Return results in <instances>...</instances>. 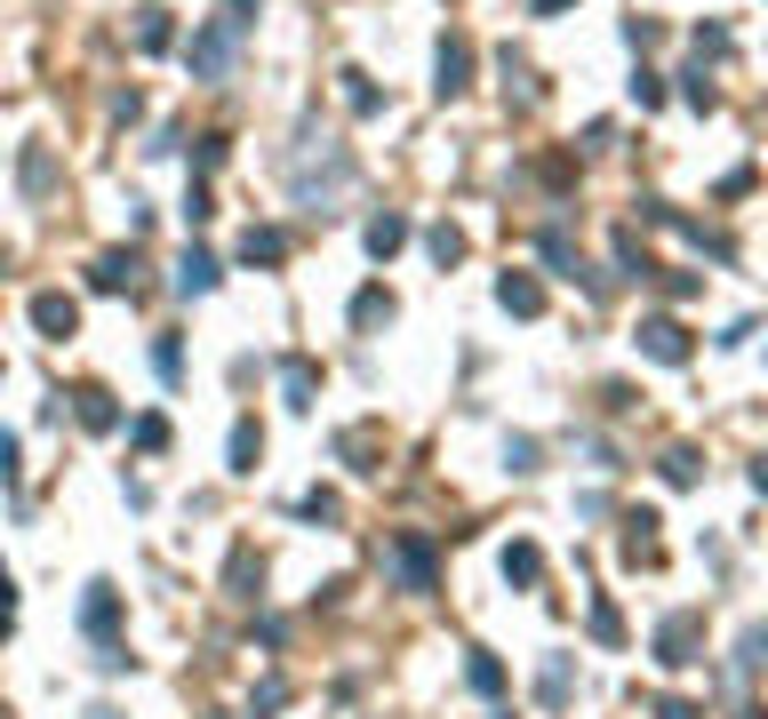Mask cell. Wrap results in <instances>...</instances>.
Returning a JSON list of instances; mask_svg holds the SVG:
<instances>
[{
  "label": "cell",
  "instance_id": "cell-1",
  "mask_svg": "<svg viewBox=\"0 0 768 719\" xmlns=\"http://www.w3.org/2000/svg\"><path fill=\"white\" fill-rule=\"evenodd\" d=\"M241 32H249V24H232V17H209V24H200L192 41H185L192 81H224V73H232V56H241Z\"/></svg>",
  "mask_w": 768,
  "mask_h": 719
},
{
  "label": "cell",
  "instance_id": "cell-2",
  "mask_svg": "<svg viewBox=\"0 0 768 719\" xmlns=\"http://www.w3.org/2000/svg\"><path fill=\"white\" fill-rule=\"evenodd\" d=\"M432 88H441V96H464V88H473V41H464V32H441V56H432Z\"/></svg>",
  "mask_w": 768,
  "mask_h": 719
},
{
  "label": "cell",
  "instance_id": "cell-3",
  "mask_svg": "<svg viewBox=\"0 0 768 719\" xmlns=\"http://www.w3.org/2000/svg\"><path fill=\"white\" fill-rule=\"evenodd\" d=\"M696 639H705V624H696V615H664V624H656V664H664V672L696 664Z\"/></svg>",
  "mask_w": 768,
  "mask_h": 719
},
{
  "label": "cell",
  "instance_id": "cell-4",
  "mask_svg": "<svg viewBox=\"0 0 768 719\" xmlns=\"http://www.w3.org/2000/svg\"><path fill=\"white\" fill-rule=\"evenodd\" d=\"M32 328H41L49 345H64V336L81 328V304L64 296V288H41V296H32Z\"/></svg>",
  "mask_w": 768,
  "mask_h": 719
},
{
  "label": "cell",
  "instance_id": "cell-5",
  "mask_svg": "<svg viewBox=\"0 0 768 719\" xmlns=\"http://www.w3.org/2000/svg\"><path fill=\"white\" fill-rule=\"evenodd\" d=\"M632 345H641L649 360H664V368H681V360H688V328L656 313V320H641V336H632Z\"/></svg>",
  "mask_w": 768,
  "mask_h": 719
},
{
  "label": "cell",
  "instance_id": "cell-6",
  "mask_svg": "<svg viewBox=\"0 0 768 719\" xmlns=\"http://www.w3.org/2000/svg\"><path fill=\"white\" fill-rule=\"evenodd\" d=\"M113 624H120V592H113V584H88V600H81V632L113 647Z\"/></svg>",
  "mask_w": 768,
  "mask_h": 719
},
{
  "label": "cell",
  "instance_id": "cell-7",
  "mask_svg": "<svg viewBox=\"0 0 768 719\" xmlns=\"http://www.w3.org/2000/svg\"><path fill=\"white\" fill-rule=\"evenodd\" d=\"M88 288H105V296L137 288V249H105V256L88 264Z\"/></svg>",
  "mask_w": 768,
  "mask_h": 719
},
{
  "label": "cell",
  "instance_id": "cell-8",
  "mask_svg": "<svg viewBox=\"0 0 768 719\" xmlns=\"http://www.w3.org/2000/svg\"><path fill=\"white\" fill-rule=\"evenodd\" d=\"M17 184H24V200H49V192H56V152H49V145H24Z\"/></svg>",
  "mask_w": 768,
  "mask_h": 719
},
{
  "label": "cell",
  "instance_id": "cell-9",
  "mask_svg": "<svg viewBox=\"0 0 768 719\" xmlns=\"http://www.w3.org/2000/svg\"><path fill=\"white\" fill-rule=\"evenodd\" d=\"M241 264H264V272L288 264V232H281V224H249V232H241Z\"/></svg>",
  "mask_w": 768,
  "mask_h": 719
},
{
  "label": "cell",
  "instance_id": "cell-10",
  "mask_svg": "<svg viewBox=\"0 0 768 719\" xmlns=\"http://www.w3.org/2000/svg\"><path fill=\"white\" fill-rule=\"evenodd\" d=\"M392 568H400V584H409V592H432V543L400 536V543H392Z\"/></svg>",
  "mask_w": 768,
  "mask_h": 719
},
{
  "label": "cell",
  "instance_id": "cell-11",
  "mask_svg": "<svg viewBox=\"0 0 768 719\" xmlns=\"http://www.w3.org/2000/svg\"><path fill=\"white\" fill-rule=\"evenodd\" d=\"M360 240H369V256L385 264V256H400V249H409V216H400V209H385V216H369V232H360Z\"/></svg>",
  "mask_w": 768,
  "mask_h": 719
},
{
  "label": "cell",
  "instance_id": "cell-12",
  "mask_svg": "<svg viewBox=\"0 0 768 719\" xmlns=\"http://www.w3.org/2000/svg\"><path fill=\"white\" fill-rule=\"evenodd\" d=\"M496 304H505V313H520V320H537V313H545V288L528 281V272H505V281H496Z\"/></svg>",
  "mask_w": 768,
  "mask_h": 719
},
{
  "label": "cell",
  "instance_id": "cell-13",
  "mask_svg": "<svg viewBox=\"0 0 768 719\" xmlns=\"http://www.w3.org/2000/svg\"><path fill=\"white\" fill-rule=\"evenodd\" d=\"M217 281H224L217 256H209V249H185V264H177V296H209Z\"/></svg>",
  "mask_w": 768,
  "mask_h": 719
},
{
  "label": "cell",
  "instance_id": "cell-14",
  "mask_svg": "<svg viewBox=\"0 0 768 719\" xmlns=\"http://www.w3.org/2000/svg\"><path fill=\"white\" fill-rule=\"evenodd\" d=\"M545 264H560V272H569V281H585L592 296H600V288H609V281H600V272H592V264H585V256L569 249V240H560V232H545Z\"/></svg>",
  "mask_w": 768,
  "mask_h": 719
},
{
  "label": "cell",
  "instance_id": "cell-15",
  "mask_svg": "<svg viewBox=\"0 0 768 719\" xmlns=\"http://www.w3.org/2000/svg\"><path fill=\"white\" fill-rule=\"evenodd\" d=\"M281 392H288V408H313L320 368H313V360H281Z\"/></svg>",
  "mask_w": 768,
  "mask_h": 719
},
{
  "label": "cell",
  "instance_id": "cell-16",
  "mask_svg": "<svg viewBox=\"0 0 768 719\" xmlns=\"http://www.w3.org/2000/svg\"><path fill=\"white\" fill-rule=\"evenodd\" d=\"M73 416H81L88 432H113V424H120V408H113L105 392H96V384H88V392H73Z\"/></svg>",
  "mask_w": 768,
  "mask_h": 719
},
{
  "label": "cell",
  "instance_id": "cell-17",
  "mask_svg": "<svg viewBox=\"0 0 768 719\" xmlns=\"http://www.w3.org/2000/svg\"><path fill=\"white\" fill-rule=\"evenodd\" d=\"M177 41V24H169V9H137V49L145 56H160V49H169Z\"/></svg>",
  "mask_w": 768,
  "mask_h": 719
},
{
  "label": "cell",
  "instance_id": "cell-18",
  "mask_svg": "<svg viewBox=\"0 0 768 719\" xmlns=\"http://www.w3.org/2000/svg\"><path fill=\"white\" fill-rule=\"evenodd\" d=\"M537 575H545V552H537V543H513V552H505V584H537Z\"/></svg>",
  "mask_w": 768,
  "mask_h": 719
},
{
  "label": "cell",
  "instance_id": "cell-19",
  "mask_svg": "<svg viewBox=\"0 0 768 719\" xmlns=\"http://www.w3.org/2000/svg\"><path fill=\"white\" fill-rule=\"evenodd\" d=\"M232 600H264V560L256 552H232Z\"/></svg>",
  "mask_w": 768,
  "mask_h": 719
},
{
  "label": "cell",
  "instance_id": "cell-20",
  "mask_svg": "<svg viewBox=\"0 0 768 719\" xmlns=\"http://www.w3.org/2000/svg\"><path fill=\"white\" fill-rule=\"evenodd\" d=\"M385 320H392V296L385 288H360L353 296V328H385Z\"/></svg>",
  "mask_w": 768,
  "mask_h": 719
},
{
  "label": "cell",
  "instance_id": "cell-21",
  "mask_svg": "<svg viewBox=\"0 0 768 719\" xmlns=\"http://www.w3.org/2000/svg\"><path fill=\"white\" fill-rule=\"evenodd\" d=\"M256 456H264V432L241 416V424H232V472H256Z\"/></svg>",
  "mask_w": 768,
  "mask_h": 719
},
{
  "label": "cell",
  "instance_id": "cell-22",
  "mask_svg": "<svg viewBox=\"0 0 768 719\" xmlns=\"http://www.w3.org/2000/svg\"><path fill=\"white\" fill-rule=\"evenodd\" d=\"M696 472H705V456H696L688 440H681V448H664V479H673V488H696Z\"/></svg>",
  "mask_w": 768,
  "mask_h": 719
},
{
  "label": "cell",
  "instance_id": "cell-23",
  "mask_svg": "<svg viewBox=\"0 0 768 719\" xmlns=\"http://www.w3.org/2000/svg\"><path fill=\"white\" fill-rule=\"evenodd\" d=\"M337 448H345V464H353V472H385V464H377V432H345Z\"/></svg>",
  "mask_w": 768,
  "mask_h": 719
},
{
  "label": "cell",
  "instance_id": "cell-24",
  "mask_svg": "<svg viewBox=\"0 0 768 719\" xmlns=\"http://www.w3.org/2000/svg\"><path fill=\"white\" fill-rule=\"evenodd\" d=\"M424 249H432V264H456V256H464V232H456V224H432Z\"/></svg>",
  "mask_w": 768,
  "mask_h": 719
},
{
  "label": "cell",
  "instance_id": "cell-25",
  "mask_svg": "<svg viewBox=\"0 0 768 719\" xmlns=\"http://www.w3.org/2000/svg\"><path fill=\"white\" fill-rule=\"evenodd\" d=\"M128 440H137L145 456H160V448H169V416H137V424H128Z\"/></svg>",
  "mask_w": 768,
  "mask_h": 719
},
{
  "label": "cell",
  "instance_id": "cell-26",
  "mask_svg": "<svg viewBox=\"0 0 768 719\" xmlns=\"http://www.w3.org/2000/svg\"><path fill=\"white\" fill-rule=\"evenodd\" d=\"M537 696H545L553 711H560V704H569V664H560V656L545 664V679H537Z\"/></svg>",
  "mask_w": 768,
  "mask_h": 719
},
{
  "label": "cell",
  "instance_id": "cell-27",
  "mask_svg": "<svg viewBox=\"0 0 768 719\" xmlns=\"http://www.w3.org/2000/svg\"><path fill=\"white\" fill-rule=\"evenodd\" d=\"M617 264L632 272V281H649V272H656V264H649V249H641V240H632V232L617 240Z\"/></svg>",
  "mask_w": 768,
  "mask_h": 719
},
{
  "label": "cell",
  "instance_id": "cell-28",
  "mask_svg": "<svg viewBox=\"0 0 768 719\" xmlns=\"http://www.w3.org/2000/svg\"><path fill=\"white\" fill-rule=\"evenodd\" d=\"M592 639H609V647L624 639V615H617L609 600H592Z\"/></svg>",
  "mask_w": 768,
  "mask_h": 719
},
{
  "label": "cell",
  "instance_id": "cell-29",
  "mask_svg": "<svg viewBox=\"0 0 768 719\" xmlns=\"http://www.w3.org/2000/svg\"><path fill=\"white\" fill-rule=\"evenodd\" d=\"M464 679H473L481 696H496V688H505V664H496V656H473V672H464Z\"/></svg>",
  "mask_w": 768,
  "mask_h": 719
},
{
  "label": "cell",
  "instance_id": "cell-30",
  "mask_svg": "<svg viewBox=\"0 0 768 719\" xmlns=\"http://www.w3.org/2000/svg\"><path fill=\"white\" fill-rule=\"evenodd\" d=\"M705 56H728V24H696V64Z\"/></svg>",
  "mask_w": 768,
  "mask_h": 719
},
{
  "label": "cell",
  "instance_id": "cell-31",
  "mask_svg": "<svg viewBox=\"0 0 768 719\" xmlns=\"http://www.w3.org/2000/svg\"><path fill=\"white\" fill-rule=\"evenodd\" d=\"M345 96H353V113H377L385 105V96L369 88V73H345Z\"/></svg>",
  "mask_w": 768,
  "mask_h": 719
},
{
  "label": "cell",
  "instance_id": "cell-32",
  "mask_svg": "<svg viewBox=\"0 0 768 719\" xmlns=\"http://www.w3.org/2000/svg\"><path fill=\"white\" fill-rule=\"evenodd\" d=\"M209 216H217V200H209V184H192V192H185V224L200 232V224H209Z\"/></svg>",
  "mask_w": 768,
  "mask_h": 719
},
{
  "label": "cell",
  "instance_id": "cell-33",
  "mask_svg": "<svg viewBox=\"0 0 768 719\" xmlns=\"http://www.w3.org/2000/svg\"><path fill=\"white\" fill-rule=\"evenodd\" d=\"M281 704H288V688H281V679H264V688H256V696H249V711H256V719H273V711H281Z\"/></svg>",
  "mask_w": 768,
  "mask_h": 719
},
{
  "label": "cell",
  "instance_id": "cell-34",
  "mask_svg": "<svg viewBox=\"0 0 768 719\" xmlns=\"http://www.w3.org/2000/svg\"><path fill=\"white\" fill-rule=\"evenodd\" d=\"M681 96H688V105H713V81H705V64H688V73H681Z\"/></svg>",
  "mask_w": 768,
  "mask_h": 719
},
{
  "label": "cell",
  "instance_id": "cell-35",
  "mask_svg": "<svg viewBox=\"0 0 768 719\" xmlns=\"http://www.w3.org/2000/svg\"><path fill=\"white\" fill-rule=\"evenodd\" d=\"M192 168H200V177H209V168H224V136H200V145H192Z\"/></svg>",
  "mask_w": 768,
  "mask_h": 719
},
{
  "label": "cell",
  "instance_id": "cell-36",
  "mask_svg": "<svg viewBox=\"0 0 768 719\" xmlns=\"http://www.w3.org/2000/svg\"><path fill=\"white\" fill-rule=\"evenodd\" d=\"M296 511H305V520H337V496H328V488H313V496L296 504Z\"/></svg>",
  "mask_w": 768,
  "mask_h": 719
},
{
  "label": "cell",
  "instance_id": "cell-37",
  "mask_svg": "<svg viewBox=\"0 0 768 719\" xmlns=\"http://www.w3.org/2000/svg\"><path fill=\"white\" fill-rule=\"evenodd\" d=\"M152 368H160V376H169V384H177V368H185V352L169 345V336H160V345H152Z\"/></svg>",
  "mask_w": 768,
  "mask_h": 719
},
{
  "label": "cell",
  "instance_id": "cell-38",
  "mask_svg": "<svg viewBox=\"0 0 768 719\" xmlns=\"http://www.w3.org/2000/svg\"><path fill=\"white\" fill-rule=\"evenodd\" d=\"M632 96H641V113H656V105H664V81H656V73H641V81H632Z\"/></svg>",
  "mask_w": 768,
  "mask_h": 719
},
{
  "label": "cell",
  "instance_id": "cell-39",
  "mask_svg": "<svg viewBox=\"0 0 768 719\" xmlns=\"http://www.w3.org/2000/svg\"><path fill=\"white\" fill-rule=\"evenodd\" d=\"M0 479L17 488V432H0Z\"/></svg>",
  "mask_w": 768,
  "mask_h": 719
},
{
  "label": "cell",
  "instance_id": "cell-40",
  "mask_svg": "<svg viewBox=\"0 0 768 719\" xmlns=\"http://www.w3.org/2000/svg\"><path fill=\"white\" fill-rule=\"evenodd\" d=\"M656 719H696V704H681V696H664V704H656Z\"/></svg>",
  "mask_w": 768,
  "mask_h": 719
},
{
  "label": "cell",
  "instance_id": "cell-41",
  "mask_svg": "<svg viewBox=\"0 0 768 719\" xmlns=\"http://www.w3.org/2000/svg\"><path fill=\"white\" fill-rule=\"evenodd\" d=\"M224 9H232V24H249V17L264 9V0H224Z\"/></svg>",
  "mask_w": 768,
  "mask_h": 719
},
{
  "label": "cell",
  "instance_id": "cell-42",
  "mask_svg": "<svg viewBox=\"0 0 768 719\" xmlns=\"http://www.w3.org/2000/svg\"><path fill=\"white\" fill-rule=\"evenodd\" d=\"M528 9H537V17H560V9H569V0H528Z\"/></svg>",
  "mask_w": 768,
  "mask_h": 719
},
{
  "label": "cell",
  "instance_id": "cell-43",
  "mask_svg": "<svg viewBox=\"0 0 768 719\" xmlns=\"http://www.w3.org/2000/svg\"><path fill=\"white\" fill-rule=\"evenodd\" d=\"M753 488H760V496H768V456H760V464H753Z\"/></svg>",
  "mask_w": 768,
  "mask_h": 719
},
{
  "label": "cell",
  "instance_id": "cell-44",
  "mask_svg": "<svg viewBox=\"0 0 768 719\" xmlns=\"http://www.w3.org/2000/svg\"><path fill=\"white\" fill-rule=\"evenodd\" d=\"M0 272H9V249H0Z\"/></svg>",
  "mask_w": 768,
  "mask_h": 719
},
{
  "label": "cell",
  "instance_id": "cell-45",
  "mask_svg": "<svg viewBox=\"0 0 768 719\" xmlns=\"http://www.w3.org/2000/svg\"><path fill=\"white\" fill-rule=\"evenodd\" d=\"M0 632H9V615H0Z\"/></svg>",
  "mask_w": 768,
  "mask_h": 719
}]
</instances>
